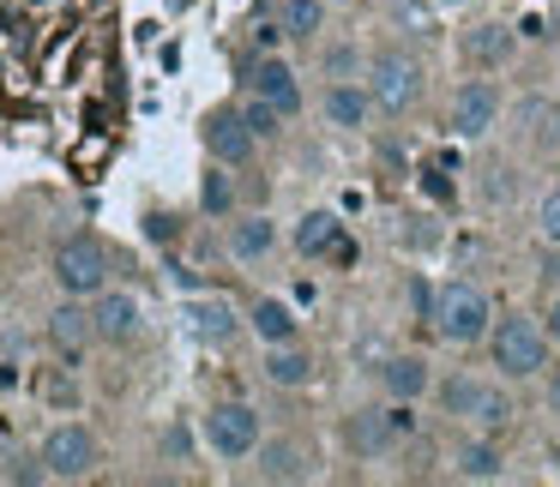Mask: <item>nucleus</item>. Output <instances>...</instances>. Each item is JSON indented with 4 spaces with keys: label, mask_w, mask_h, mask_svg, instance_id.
<instances>
[{
    "label": "nucleus",
    "mask_w": 560,
    "mask_h": 487,
    "mask_svg": "<svg viewBox=\"0 0 560 487\" xmlns=\"http://www.w3.org/2000/svg\"><path fill=\"white\" fill-rule=\"evenodd\" d=\"M482 355H488V373L494 379H506V385H536L542 367L555 361V343H548L542 319L524 313V307H512V313H494Z\"/></svg>",
    "instance_id": "obj_1"
},
{
    "label": "nucleus",
    "mask_w": 560,
    "mask_h": 487,
    "mask_svg": "<svg viewBox=\"0 0 560 487\" xmlns=\"http://www.w3.org/2000/svg\"><path fill=\"white\" fill-rule=\"evenodd\" d=\"M434 337L446 343V349H482L488 343V325H494V295L482 289L476 277H446L434 289Z\"/></svg>",
    "instance_id": "obj_2"
},
{
    "label": "nucleus",
    "mask_w": 560,
    "mask_h": 487,
    "mask_svg": "<svg viewBox=\"0 0 560 487\" xmlns=\"http://www.w3.org/2000/svg\"><path fill=\"white\" fill-rule=\"evenodd\" d=\"M362 85H368V97H374V109H380V115H392V121H404L410 109H422L428 73H422V61H416L410 49H398V43H386V49H374V55H368V67H362Z\"/></svg>",
    "instance_id": "obj_3"
},
{
    "label": "nucleus",
    "mask_w": 560,
    "mask_h": 487,
    "mask_svg": "<svg viewBox=\"0 0 560 487\" xmlns=\"http://www.w3.org/2000/svg\"><path fill=\"white\" fill-rule=\"evenodd\" d=\"M199 439H206L211 458L247 463L259 451V439H266V415H259L254 403H242V397H218L206 415H199Z\"/></svg>",
    "instance_id": "obj_4"
},
{
    "label": "nucleus",
    "mask_w": 560,
    "mask_h": 487,
    "mask_svg": "<svg viewBox=\"0 0 560 487\" xmlns=\"http://www.w3.org/2000/svg\"><path fill=\"white\" fill-rule=\"evenodd\" d=\"M500 115H506V91H500L494 73L458 79V91H452V109H446L452 139H464V145H482V139L500 127Z\"/></svg>",
    "instance_id": "obj_5"
},
{
    "label": "nucleus",
    "mask_w": 560,
    "mask_h": 487,
    "mask_svg": "<svg viewBox=\"0 0 560 487\" xmlns=\"http://www.w3.org/2000/svg\"><path fill=\"white\" fill-rule=\"evenodd\" d=\"M109 247L97 235H73V241L55 247V289L61 295H79V301H97L109 289Z\"/></svg>",
    "instance_id": "obj_6"
},
{
    "label": "nucleus",
    "mask_w": 560,
    "mask_h": 487,
    "mask_svg": "<svg viewBox=\"0 0 560 487\" xmlns=\"http://www.w3.org/2000/svg\"><path fill=\"white\" fill-rule=\"evenodd\" d=\"M37 458H43V470H49V482H91L97 463H103V446L85 421H61V427L43 433Z\"/></svg>",
    "instance_id": "obj_7"
},
{
    "label": "nucleus",
    "mask_w": 560,
    "mask_h": 487,
    "mask_svg": "<svg viewBox=\"0 0 560 487\" xmlns=\"http://www.w3.org/2000/svg\"><path fill=\"white\" fill-rule=\"evenodd\" d=\"M338 439H343V451H350L355 463H380V458H392V451L410 446V439L398 433V421H392V403L350 409V415L338 421Z\"/></svg>",
    "instance_id": "obj_8"
},
{
    "label": "nucleus",
    "mask_w": 560,
    "mask_h": 487,
    "mask_svg": "<svg viewBox=\"0 0 560 487\" xmlns=\"http://www.w3.org/2000/svg\"><path fill=\"white\" fill-rule=\"evenodd\" d=\"M242 85L254 91V97H266L283 121H295V115L307 109V91H302V79H295V67L283 61V55H247V61H242Z\"/></svg>",
    "instance_id": "obj_9"
},
{
    "label": "nucleus",
    "mask_w": 560,
    "mask_h": 487,
    "mask_svg": "<svg viewBox=\"0 0 560 487\" xmlns=\"http://www.w3.org/2000/svg\"><path fill=\"white\" fill-rule=\"evenodd\" d=\"M314 446L295 433H266L254 451V482H271V487H295V482H314Z\"/></svg>",
    "instance_id": "obj_10"
},
{
    "label": "nucleus",
    "mask_w": 560,
    "mask_h": 487,
    "mask_svg": "<svg viewBox=\"0 0 560 487\" xmlns=\"http://www.w3.org/2000/svg\"><path fill=\"white\" fill-rule=\"evenodd\" d=\"M518 61V31L500 25V19H482V25L458 31V67L464 73H506Z\"/></svg>",
    "instance_id": "obj_11"
},
{
    "label": "nucleus",
    "mask_w": 560,
    "mask_h": 487,
    "mask_svg": "<svg viewBox=\"0 0 560 487\" xmlns=\"http://www.w3.org/2000/svg\"><path fill=\"white\" fill-rule=\"evenodd\" d=\"M199 139H206V157L230 163V169H254V157H259V139H254V127L242 121V109H211L206 127H199Z\"/></svg>",
    "instance_id": "obj_12"
},
{
    "label": "nucleus",
    "mask_w": 560,
    "mask_h": 487,
    "mask_svg": "<svg viewBox=\"0 0 560 487\" xmlns=\"http://www.w3.org/2000/svg\"><path fill=\"white\" fill-rule=\"evenodd\" d=\"M91 319H97V343H103V349H127V343L145 337V307H139V295L115 289V283L91 301Z\"/></svg>",
    "instance_id": "obj_13"
},
{
    "label": "nucleus",
    "mask_w": 560,
    "mask_h": 487,
    "mask_svg": "<svg viewBox=\"0 0 560 487\" xmlns=\"http://www.w3.org/2000/svg\"><path fill=\"white\" fill-rule=\"evenodd\" d=\"M374 379H380V397H392V403H428L434 397L440 367L428 361V355L404 349V355H386V361L374 367Z\"/></svg>",
    "instance_id": "obj_14"
},
{
    "label": "nucleus",
    "mask_w": 560,
    "mask_h": 487,
    "mask_svg": "<svg viewBox=\"0 0 560 487\" xmlns=\"http://www.w3.org/2000/svg\"><path fill=\"white\" fill-rule=\"evenodd\" d=\"M374 115L380 109H374L362 79H326V91H319V121H326L331 133H368Z\"/></svg>",
    "instance_id": "obj_15"
},
{
    "label": "nucleus",
    "mask_w": 560,
    "mask_h": 487,
    "mask_svg": "<svg viewBox=\"0 0 560 487\" xmlns=\"http://www.w3.org/2000/svg\"><path fill=\"white\" fill-rule=\"evenodd\" d=\"M278 247H283V235L266 211H235L230 229H223V253H230L235 265H266Z\"/></svg>",
    "instance_id": "obj_16"
},
{
    "label": "nucleus",
    "mask_w": 560,
    "mask_h": 487,
    "mask_svg": "<svg viewBox=\"0 0 560 487\" xmlns=\"http://www.w3.org/2000/svg\"><path fill=\"white\" fill-rule=\"evenodd\" d=\"M182 319H187V331H194L206 349H230V343L247 331V313H235L223 295H199V301H187Z\"/></svg>",
    "instance_id": "obj_17"
},
{
    "label": "nucleus",
    "mask_w": 560,
    "mask_h": 487,
    "mask_svg": "<svg viewBox=\"0 0 560 487\" xmlns=\"http://www.w3.org/2000/svg\"><path fill=\"white\" fill-rule=\"evenodd\" d=\"M49 343L67 355V361H85V349H97V319H91V301L61 295V307L49 313Z\"/></svg>",
    "instance_id": "obj_18"
},
{
    "label": "nucleus",
    "mask_w": 560,
    "mask_h": 487,
    "mask_svg": "<svg viewBox=\"0 0 560 487\" xmlns=\"http://www.w3.org/2000/svg\"><path fill=\"white\" fill-rule=\"evenodd\" d=\"M452 475L458 482H506V439L470 427V439L452 446Z\"/></svg>",
    "instance_id": "obj_19"
},
{
    "label": "nucleus",
    "mask_w": 560,
    "mask_h": 487,
    "mask_svg": "<svg viewBox=\"0 0 560 487\" xmlns=\"http://www.w3.org/2000/svg\"><path fill=\"white\" fill-rule=\"evenodd\" d=\"M290 247L302 259H350V241H343V217L338 211H302L290 229Z\"/></svg>",
    "instance_id": "obj_20"
},
{
    "label": "nucleus",
    "mask_w": 560,
    "mask_h": 487,
    "mask_svg": "<svg viewBox=\"0 0 560 487\" xmlns=\"http://www.w3.org/2000/svg\"><path fill=\"white\" fill-rule=\"evenodd\" d=\"M259 379L278 385V391H307L319 379V361H314L307 343H271V349L259 355Z\"/></svg>",
    "instance_id": "obj_21"
},
{
    "label": "nucleus",
    "mask_w": 560,
    "mask_h": 487,
    "mask_svg": "<svg viewBox=\"0 0 560 487\" xmlns=\"http://www.w3.org/2000/svg\"><path fill=\"white\" fill-rule=\"evenodd\" d=\"M482 391H488V379L476 373V367H446V373L434 379V409L446 415V421H464L470 427V415H476V403H482Z\"/></svg>",
    "instance_id": "obj_22"
},
{
    "label": "nucleus",
    "mask_w": 560,
    "mask_h": 487,
    "mask_svg": "<svg viewBox=\"0 0 560 487\" xmlns=\"http://www.w3.org/2000/svg\"><path fill=\"white\" fill-rule=\"evenodd\" d=\"M247 331L259 337V349H271V343H302V319H295V307L278 301V295H259V301L247 307Z\"/></svg>",
    "instance_id": "obj_23"
},
{
    "label": "nucleus",
    "mask_w": 560,
    "mask_h": 487,
    "mask_svg": "<svg viewBox=\"0 0 560 487\" xmlns=\"http://www.w3.org/2000/svg\"><path fill=\"white\" fill-rule=\"evenodd\" d=\"M283 25V37L290 43H319L331 31V7L326 0H278V13H271Z\"/></svg>",
    "instance_id": "obj_24"
},
{
    "label": "nucleus",
    "mask_w": 560,
    "mask_h": 487,
    "mask_svg": "<svg viewBox=\"0 0 560 487\" xmlns=\"http://www.w3.org/2000/svg\"><path fill=\"white\" fill-rule=\"evenodd\" d=\"M470 427H476V433H494V439H506L512 427H518V397H512L506 379H488V391H482V403H476Z\"/></svg>",
    "instance_id": "obj_25"
},
{
    "label": "nucleus",
    "mask_w": 560,
    "mask_h": 487,
    "mask_svg": "<svg viewBox=\"0 0 560 487\" xmlns=\"http://www.w3.org/2000/svg\"><path fill=\"white\" fill-rule=\"evenodd\" d=\"M235 205H242V193H235V169L230 163H211V169L199 175V211H206L211 223H230Z\"/></svg>",
    "instance_id": "obj_26"
},
{
    "label": "nucleus",
    "mask_w": 560,
    "mask_h": 487,
    "mask_svg": "<svg viewBox=\"0 0 560 487\" xmlns=\"http://www.w3.org/2000/svg\"><path fill=\"white\" fill-rule=\"evenodd\" d=\"M314 49H319V73H326V79H362V67H368V49H362V43H350V37H319L314 43Z\"/></svg>",
    "instance_id": "obj_27"
},
{
    "label": "nucleus",
    "mask_w": 560,
    "mask_h": 487,
    "mask_svg": "<svg viewBox=\"0 0 560 487\" xmlns=\"http://www.w3.org/2000/svg\"><path fill=\"white\" fill-rule=\"evenodd\" d=\"M530 145H536V157H560V103H536L530 109Z\"/></svg>",
    "instance_id": "obj_28"
},
{
    "label": "nucleus",
    "mask_w": 560,
    "mask_h": 487,
    "mask_svg": "<svg viewBox=\"0 0 560 487\" xmlns=\"http://www.w3.org/2000/svg\"><path fill=\"white\" fill-rule=\"evenodd\" d=\"M235 109H242V121L254 127V139H259V145H266V139H278V133H283V115L271 109L266 97H254V91H247V97L235 103Z\"/></svg>",
    "instance_id": "obj_29"
},
{
    "label": "nucleus",
    "mask_w": 560,
    "mask_h": 487,
    "mask_svg": "<svg viewBox=\"0 0 560 487\" xmlns=\"http://www.w3.org/2000/svg\"><path fill=\"white\" fill-rule=\"evenodd\" d=\"M536 241L560 247V187H548V193L536 199Z\"/></svg>",
    "instance_id": "obj_30"
},
{
    "label": "nucleus",
    "mask_w": 560,
    "mask_h": 487,
    "mask_svg": "<svg viewBox=\"0 0 560 487\" xmlns=\"http://www.w3.org/2000/svg\"><path fill=\"white\" fill-rule=\"evenodd\" d=\"M536 397H542L548 421H560V349H555V361L542 367V379H536Z\"/></svg>",
    "instance_id": "obj_31"
},
{
    "label": "nucleus",
    "mask_w": 560,
    "mask_h": 487,
    "mask_svg": "<svg viewBox=\"0 0 560 487\" xmlns=\"http://www.w3.org/2000/svg\"><path fill=\"white\" fill-rule=\"evenodd\" d=\"M283 43H290V37H283L278 19H259V25H254V55H283Z\"/></svg>",
    "instance_id": "obj_32"
},
{
    "label": "nucleus",
    "mask_w": 560,
    "mask_h": 487,
    "mask_svg": "<svg viewBox=\"0 0 560 487\" xmlns=\"http://www.w3.org/2000/svg\"><path fill=\"white\" fill-rule=\"evenodd\" d=\"M158 451H163V458H170V463H182L187 458V451H194V433H187V427H163V439H158Z\"/></svg>",
    "instance_id": "obj_33"
},
{
    "label": "nucleus",
    "mask_w": 560,
    "mask_h": 487,
    "mask_svg": "<svg viewBox=\"0 0 560 487\" xmlns=\"http://www.w3.org/2000/svg\"><path fill=\"white\" fill-rule=\"evenodd\" d=\"M536 319H542L548 343L560 349V289H548V295H542V307H536Z\"/></svg>",
    "instance_id": "obj_34"
},
{
    "label": "nucleus",
    "mask_w": 560,
    "mask_h": 487,
    "mask_svg": "<svg viewBox=\"0 0 560 487\" xmlns=\"http://www.w3.org/2000/svg\"><path fill=\"white\" fill-rule=\"evenodd\" d=\"M536 265H542V289H560V247H542Z\"/></svg>",
    "instance_id": "obj_35"
},
{
    "label": "nucleus",
    "mask_w": 560,
    "mask_h": 487,
    "mask_svg": "<svg viewBox=\"0 0 560 487\" xmlns=\"http://www.w3.org/2000/svg\"><path fill=\"white\" fill-rule=\"evenodd\" d=\"M145 223H151V229H145V235H151V241H170V235H175V217H163V211H151V217H145Z\"/></svg>",
    "instance_id": "obj_36"
},
{
    "label": "nucleus",
    "mask_w": 560,
    "mask_h": 487,
    "mask_svg": "<svg viewBox=\"0 0 560 487\" xmlns=\"http://www.w3.org/2000/svg\"><path fill=\"white\" fill-rule=\"evenodd\" d=\"M440 13H464V7H470V0H434Z\"/></svg>",
    "instance_id": "obj_37"
},
{
    "label": "nucleus",
    "mask_w": 560,
    "mask_h": 487,
    "mask_svg": "<svg viewBox=\"0 0 560 487\" xmlns=\"http://www.w3.org/2000/svg\"><path fill=\"white\" fill-rule=\"evenodd\" d=\"M548 463H555V470H548V475H555V482H560V451H555V458H548Z\"/></svg>",
    "instance_id": "obj_38"
},
{
    "label": "nucleus",
    "mask_w": 560,
    "mask_h": 487,
    "mask_svg": "<svg viewBox=\"0 0 560 487\" xmlns=\"http://www.w3.org/2000/svg\"><path fill=\"white\" fill-rule=\"evenodd\" d=\"M500 7H506V0H500Z\"/></svg>",
    "instance_id": "obj_39"
}]
</instances>
